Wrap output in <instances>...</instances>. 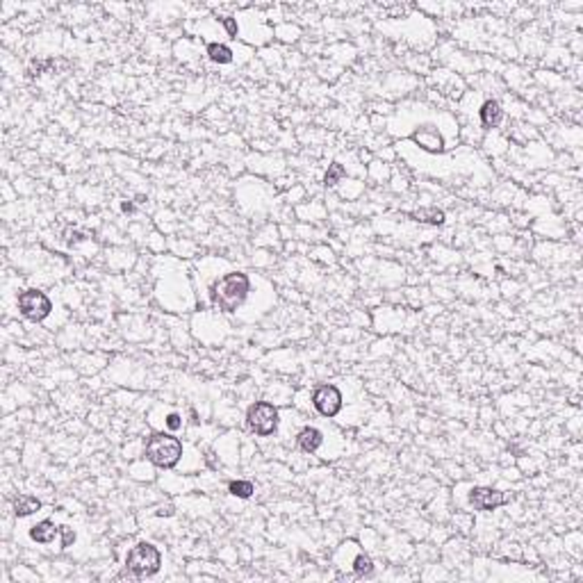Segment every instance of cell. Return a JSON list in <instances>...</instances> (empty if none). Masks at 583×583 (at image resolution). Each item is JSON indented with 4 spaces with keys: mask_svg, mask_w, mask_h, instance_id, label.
Instances as JSON below:
<instances>
[{
    "mask_svg": "<svg viewBox=\"0 0 583 583\" xmlns=\"http://www.w3.org/2000/svg\"><path fill=\"white\" fill-rule=\"evenodd\" d=\"M207 294L212 306L226 314H235L253 294V281L247 272L230 269L217 276L207 287Z\"/></svg>",
    "mask_w": 583,
    "mask_h": 583,
    "instance_id": "obj_1",
    "label": "cell"
},
{
    "mask_svg": "<svg viewBox=\"0 0 583 583\" xmlns=\"http://www.w3.org/2000/svg\"><path fill=\"white\" fill-rule=\"evenodd\" d=\"M185 456V445L182 440L171 433V430H160L153 433L144 445V458L155 465L160 470H173L178 468V463Z\"/></svg>",
    "mask_w": 583,
    "mask_h": 583,
    "instance_id": "obj_2",
    "label": "cell"
},
{
    "mask_svg": "<svg viewBox=\"0 0 583 583\" xmlns=\"http://www.w3.org/2000/svg\"><path fill=\"white\" fill-rule=\"evenodd\" d=\"M162 563H165V556H162L160 547L146 540L130 547V552L125 556V569L137 579L155 577L162 569Z\"/></svg>",
    "mask_w": 583,
    "mask_h": 583,
    "instance_id": "obj_3",
    "label": "cell"
},
{
    "mask_svg": "<svg viewBox=\"0 0 583 583\" xmlns=\"http://www.w3.org/2000/svg\"><path fill=\"white\" fill-rule=\"evenodd\" d=\"M247 426L258 438H272L281 426V411L269 401H255L247 411Z\"/></svg>",
    "mask_w": 583,
    "mask_h": 583,
    "instance_id": "obj_4",
    "label": "cell"
},
{
    "mask_svg": "<svg viewBox=\"0 0 583 583\" xmlns=\"http://www.w3.org/2000/svg\"><path fill=\"white\" fill-rule=\"evenodd\" d=\"M16 308H19V314H21V317H26V319L32 321V324H39V321H43L46 317H51V312H53V301H51V296L46 294L43 289L28 287V289H21V292H19V296H16Z\"/></svg>",
    "mask_w": 583,
    "mask_h": 583,
    "instance_id": "obj_5",
    "label": "cell"
},
{
    "mask_svg": "<svg viewBox=\"0 0 583 583\" xmlns=\"http://www.w3.org/2000/svg\"><path fill=\"white\" fill-rule=\"evenodd\" d=\"M408 137L413 139L415 146H419V148L424 150V153H430V155H442L449 148L447 133H445V128H442L438 121L422 119V121H419L413 128L411 133H408Z\"/></svg>",
    "mask_w": 583,
    "mask_h": 583,
    "instance_id": "obj_6",
    "label": "cell"
},
{
    "mask_svg": "<svg viewBox=\"0 0 583 583\" xmlns=\"http://www.w3.org/2000/svg\"><path fill=\"white\" fill-rule=\"evenodd\" d=\"M310 401H312L314 411H317L326 419L337 417V415L342 413V408H344V396H342L340 388L333 386V383H324V386L314 388Z\"/></svg>",
    "mask_w": 583,
    "mask_h": 583,
    "instance_id": "obj_7",
    "label": "cell"
},
{
    "mask_svg": "<svg viewBox=\"0 0 583 583\" xmlns=\"http://www.w3.org/2000/svg\"><path fill=\"white\" fill-rule=\"evenodd\" d=\"M508 501H510V495L504 492V490H497V487L472 485V487L468 490V504H470L474 510H481V512L499 510L501 506H506Z\"/></svg>",
    "mask_w": 583,
    "mask_h": 583,
    "instance_id": "obj_8",
    "label": "cell"
},
{
    "mask_svg": "<svg viewBox=\"0 0 583 583\" xmlns=\"http://www.w3.org/2000/svg\"><path fill=\"white\" fill-rule=\"evenodd\" d=\"M60 524H55L53 520H41L37 524H32L28 529V535L32 542L37 545H53L57 538H60Z\"/></svg>",
    "mask_w": 583,
    "mask_h": 583,
    "instance_id": "obj_9",
    "label": "cell"
},
{
    "mask_svg": "<svg viewBox=\"0 0 583 583\" xmlns=\"http://www.w3.org/2000/svg\"><path fill=\"white\" fill-rule=\"evenodd\" d=\"M296 447L303 453H317L324 447V430L317 426H303L296 433Z\"/></svg>",
    "mask_w": 583,
    "mask_h": 583,
    "instance_id": "obj_10",
    "label": "cell"
},
{
    "mask_svg": "<svg viewBox=\"0 0 583 583\" xmlns=\"http://www.w3.org/2000/svg\"><path fill=\"white\" fill-rule=\"evenodd\" d=\"M504 108L499 105V100L495 98H487L481 103V108H479V121L483 128H490V130H495V128H499L501 123H504Z\"/></svg>",
    "mask_w": 583,
    "mask_h": 583,
    "instance_id": "obj_11",
    "label": "cell"
},
{
    "mask_svg": "<svg viewBox=\"0 0 583 583\" xmlns=\"http://www.w3.org/2000/svg\"><path fill=\"white\" fill-rule=\"evenodd\" d=\"M41 499H37L34 495H19L16 499H14V515L19 517V520H23V517H30V515H34V512H39L41 510Z\"/></svg>",
    "mask_w": 583,
    "mask_h": 583,
    "instance_id": "obj_12",
    "label": "cell"
},
{
    "mask_svg": "<svg viewBox=\"0 0 583 583\" xmlns=\"http://www.w3.org/2000/svg\"><path fill=\"white\" fill-rule=\"evenodd\" d=\"M408 217L419 221V224H428V226H442L447 221L445 210H440V207H419V210H415V212H411Z\"/></svg>",
    "mask_w": 583,
    "mask_h": 583,
    "instance_id": "obj_13",
    "label": "cell"
},
{
    "mask_svg": "<svg viewBox=\"0 0 583 583\" xmlns=\"http://www.w3.org/2000/svg\"><path fill=\"white\" fill-rule=\"evenodd\" d=\"M205 55H207L215 64H230L232 60H235V53H232L230 46L219 43V41H210V43L205 46Z\"/></svg>",
    "mask_w": 583,
    "mask_h": 583,
    "instance_id": "obj_14",
    "label": "cell"
},
{
    "mask_svg": "<svg viewBox=\"0 0 583 583\" xmlns=\"http://www.w3.org/2000/svg\"><path fill=\"white\" fill-rule=\"evenodd\" d=\"M351 569L356 577H369L374 572V561H371V556L365 554V552H358L356 558L351 561Z\"/></svg>",
    "mask_w": 583,
    "mask_h": 583,
    "instance_id": "obj_15",
    "label": "cell"
},
{
    "mask_svg": "<svg viewBox=\"0 0 583 583\" xmlns=\"http://www.w3.org/2000/svg\"><path fill=\"white\" fill-rule=\"evenodd\" d=\"M228 492L237 499H251L253 492H255V485L251 481H244V479H237V481H230L228 483Z\"/></svg>",
    "mask_w": 583,
    "mask_h": 583,
    "instance_id": "obj_16",
    "label": "cell"
},
{
    "mask_svg": "<svg viewBox=\"0 0 583 583\" xmlns=\"http://www.w3.org/2000/svg\"><path fill=\"white\" fill-rule=\"evenodd\" d=\"M342 178H346V169L340 165V162H331L329 171H326V176H324V185L326 187H335L337 182H342Z\"/></svg>",
    "mask_w": 583,
    "mask_h": 583,
    "instance_id": "obj_17",
    "label": "cell"
},
{
    "mask_svg": "<svg viewBox=\"0 0 583 583\" xmlns=\"http://www.w3.org/2000/svg\"><path fill=\"white\" fill-rule=\"evenodd\" d=\"M219 21H221V26L226 28L228 37L237 39V34H239V26H237V19H232V16H224V19H219Z\"/></svg>",
    "mask_w": 583,
    "mask_h": 583,
    "instance_id": "obj_18",
    "label": "cell"
},
{
    "mask_svg": "<svg viewBox=\"0 0 583 583\" xmlns=\"http://www.w3.org/2000/svg\"><path fill=\"white\" fill-rule=\"evenodd\" d=\"M60 538H62V550H68V547H71L73 542H76V529H71V527H62L60 529Z\"/></svg>",
    "mask_w": 583,
    "mask_h": 583,
    "instance_id": "obj_19",
    "label": "cell"
},
{
    "mask_svg": "<svg viewBox=\"0 0 583 583\" xmlns=\"http://www.w3.org/2000/svg\"><path fill=\"white\" fill-rule=\"evenodd\" d=\"M182 424H185V422H182V417H180L178 413H171V415L165 419V428L171 430V433H173V430H180Z\"/></svg>",
    "mask_w": 583,
    "mask_h": 583,
    "instance_id": "obj_20",
    "label": "cell"
}]
</instances>
